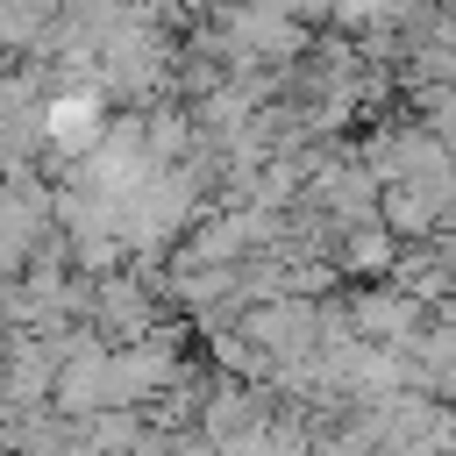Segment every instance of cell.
Returning a JSON list of instances; mask_svg holds the SVG:
<instances>
[{
    "mask_svg": "<svg viewBox=\"0 0 456 456\" xmlns=\"http://www.w3.org/2000/svg\"><path fill=\"white\" fill-rule=\"evenodd\" d=\"M420 306H428V299H413V292L392 278V285H370V292L349 299V328H356L363 342H420V321H428Z\"/></svg>",
    "mask_w": 456,
    "mask_h": 456,
    "instance_id": "6da1fadb",
    "label": "cell"
},
{
    "mask_svg": "<svg viewBox=\"0 0 456 456\" xmlns=\"http://www.w3.org/2000/svg\"><path fill=\"white\" fill-rule=\"evenodd\" d=\"M93 321H100V335H107L114 349H128V342H142V335H150L157 306H150V292H142L135 278H107V285L93 292Z\"/></svg>",
    "mask_w": 456,
    "mask_h": 456,
    "instance_id": "7a4b0ae2",
    "label": "cell"
},
{
    "mask_svg": "<svg viewBox=\"0 0 456 456\" xmlns=\"http://www.w3.org/2000/svg\"><path fill=\"white\" fill-rule=\"evenodd\" d=\"M335 271H349V278H392L399 271V235L378 214L370 221H349L335 235Z\"/></svg>",
    "mask_w": 456,
    "mask_h": 456,
    "instance_id": "3957f363",
    "label": "cell"
}]
</instances>
